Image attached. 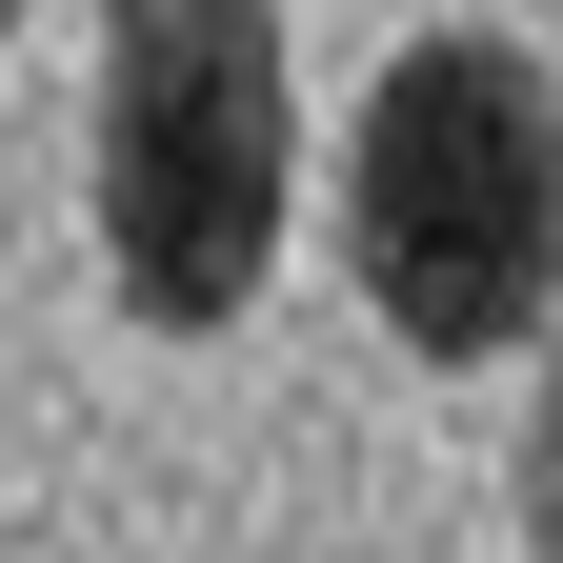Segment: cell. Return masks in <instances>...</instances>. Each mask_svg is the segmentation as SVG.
<instances>
[{
	"label": "cell",
	"mask_w": 563,
	"mask_h": 563,
	"mask_svg": "<svg viewBox=\"0 0 563 563\" xmlns=\"http://www.w3.org/2000/svg\"><path fill=\"white\" fill-rule=\"evenodd\" d=\"M302 101H282V0H101V282L162 342H222L282 262Z\"/></svg>",
	"instance_id": "2"
},
{
	"label": "cell",
	"mask_w": 563,
	"mask_h": 563,
	"mask_svg": "<svg viewBox=\"0 0 563 563\" xmlns=\"http://www.w3.org/2000/svg\"><path fill=\"white\" fill-rule=\"evenodd\" d=\"M342 262L402 363H523L563 282V101L504 21H443L363 81L342 141Z\"/></svg>",
	"instance_id": "1"
},
{
	"label": "cell",
	"mask_w": 563,
	"mask_h": 563,
	"mask_svg": "<svg viewBox=\"0 0 563 563\" xmlns=\"http://www.w3.org/2000/svg\"><path fill=\"white\" fill-rule=\"evenodd\" d=\"M0 41H21V0H0Z\"/></svg>",
	"instance_id": "3"
}]
</instances>
